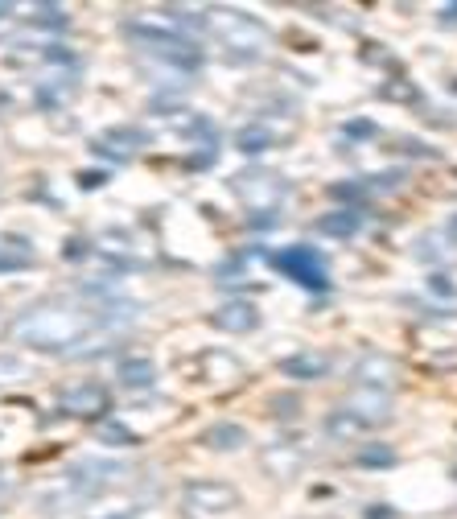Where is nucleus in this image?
Wrapping results in <instances>:
<instances>
[{"mask_svg": "<svg viewBox=\"0 0 457 519\" xmlns=\"http://www.w3.org/2000/svg\"><path fill=\"white\" fill-rule=\"evenodd\" d=\"M136 318V305L103 301L99 293H75V297H46L29 305L13 322V338L21 346L46 355H75L79 346H91L108 338L116 326Z\"/></svg>", "mask_w": 457, "mask_h": 519, "instance_id": "f257e3e1", "label": "nucleus"}, {"mask_svg": "<svg viewBox=\"0 0 457 519\" xmlns=\"http://www.w3.org/2000/svg\"><path fill=\"white\" fill-rule=\"evenodd\" d=\"M128 482V466L124 462H112V458H83L75 466H66L62 474V487L46 499L50 511H62V507H79V503H91L99 495H112L116 487Z\"/></svg>", "mask_w": 457, "mask_h": 519, "instance_id": "f03ea898", "label": "nucleus"}, {"mask_svg": "<svg viewBox=\"0 0 457 519\" xmlns=\"http://www.w3.org/2000/svg\"><path fill=\"white\" fill-rule=\"evenodd\" d=\"M202 25L210 29V38H215L227 50V58H235V62H252L268 50V29L243 9H210L202 17Z\"/></svg>", "mask_w": 457, "mask_h": 519, "instance_id": "7ed1b4c3", "label": "nucleus"}, {"mask_svg": "<svg viewBox=\"0 0 457 519\" xmlns=\"http://www.w3.org/2000/svg\"><path fill=\"white\" fill-rule=\"evenodd\" d=\"M124 33L132 38V46L140 50V54H149V58H157V62H165V66H178V71H198L202 66V50L190 42V38H182V33H169V29H153V25H124Z\"/></svg>", "mask_w": 457, "mask_h": 519, "instance_id": "20e7f679", "label": "nucleus"}, {"mask_svg": "<svg viewBox=\"0 0 457 519\" xmlns=\"http://www.w3.org/2000/svg\"><path fill=\"white\" fill-rule=\"evenodd\" d=\"M231 194H235L243 206H248V211L272 219V211L280 206V198H285V178H280V173H272V169H264V165L239 169L235 178H231Z\"/></svg>", "mask_w": 457, "mask_h": 519, "instance_id": "39448f33", "label": "nucleus"}, {"mask_svg": "<svg viewBox=\"0 0 457 519\" xmlns=\"http://www.w3.org/2000/svg\"><path fill=\"white\" fill-rule=\"evenodd\" d=\"M243 499L231 482H219V478H194L182 487V507L190 515H227L235 511Z\"/></svg>", "mask_w": 457, "mask_h": 519, "instance_id": "423d86ee", "label": "nucleus"}, {"mask_svg": "<svg viewBox=\"0 0 457 519\" xmlns=\"http://www.w3.org/2000/svg\"><path fill=\"white\" fill-rule=\"evenodd\" d=\"M272 264H276V272H285L301 289H313V293L330 289V268H326L322 252H313V248H285Z\"/></svg>", "mask_w": 457, "mask_h": 519, "instance_id": "0eeeda50", "label": "nucleus"}, {"mask_svg": "<svg viewBox=\"0 0 457 519\" xmlns=\"http://www.w3.org/2000/svg\"><path fill=\"white\" fill-rule=\"evenodd\" d=\"M108 408H112V396H108L103 384H75V388H66L58 396V412L79 417V421H99Z\"/></svg>", "mask_w": 457, "mask_h": 519, "instance_id": "6e6552de", "label": "nucleus"}, {"mask_svg": "<svg viewBox=\"0 0 457 519\" xmlns=\"http://www.w3.org/2000/svg\"><path fill=\"white\" fill-rule=\"evenodd\" d=\"M338 408H346L350 417H359L367 429H383V425L392 421V412H396L392 392H375V388H355Z\"/></svg>", "mask_w": 457, "mask_h": 519, "instance_id": "1a4fd4ad", "label": "nucleus"}, {"mask_svg": "<svg viewBox=\"0 0 457 519\" xmlns=\"http://www.w3.org/2000/svg\"><path fill=\"white\" fill-rule=\"evenodd\" d=\"M400 379V367L392 355H379V351H367L359 363H355V388H375V392H392Z\"/></svg>", "mask_w": 457, "mask_h": 519, "instance_id": "9d476101", "label": "nucleus"}, {"mask_svg": "<svg viewBox=\"0 0 457 519\" xmlns=\"http://www.w3.org/2000/svg\"><path fill=\"white\" fill-rule=\"evenodd\" d=\"M145 145H149V132H145V128H132V124L108 128V132L95 136V153L112 157V161H128V157H136Z\"/></svg>", "mask_w": 457, "mask_h": 519, "instance_id": "9b49d317", "label": "nucleus"}, {"mask_svg": "<svg viewBox=\"0 0 457 519\" xmlns=\"http://www.w3.org/2000/svg\"><path fill=\"white\" fill-rule=\"evenodd\" d=\"M210 326L223 330V334H252L260 326V309L252 301H227L210 314Z\"/></svg>", "mask_w": 457, "mask_h": 519, "instance_id": "f8f14e48", "label": "nucleus"}, {"mask_svg": "<svg viewBox=\"0 0 457 519\" xmlns=\"http://www.w3.org/2000/svg\"><path fill=\"white\" fill-rule=\"evenodd\" d=\"M280 371H285L289 379H326L330 375V355H322V351H297V355H289L285 363H280Z\"/></svg>", "mask_w": 457, "mask_h": 519, "instance_id": "ddd939ff", "label": "nucleus"}, {"mask_svg": "<svg viewBox=\"0 0 457 519\" xmlns=\"http://www.w3.org/2000/svg\"><path fill=\"white\" fill-rule=\"evenodd\" d=\"M202 445L219 449V454H227V449H243V445H248V429H243V425H231V421L210 425V429L202 433Z\"/></svg>", "mask_w": 457, "mask_h": 519, "instance_id": "4468645a", "label": "nucleus"}, {"mask_svg": "<svg viewBox=\"0 0 457 519\" xmlns=\"http://www.w3.org/2000/svg\"><path fill=\"white\" fill-rule=\"evenodd\" d=\"M116 375H120L124 388H136V392H140V388H153L157 367H153L145 355H136V359H120V371H116Z\"/></svg>", "mask_w": 457, "mask_h": 519, "instance_id": "2eb2a0df", "label": "nucleus"}, {"mask_svg": "<svg viewBox=\"0 0 457 519\" xmlns=\"http://www.w3.org/2000/svg\"><path fill=\"white\" fill-rule=\"evenodd\" d=\"M326 433H330L334 441H359V437H367L371 429H367L359 417H350L346 408H334L330 417H326Z\"/></svg>", "mask_w": 457, "mask_h": 519, "instance_id": "dca6fc26", "label": "nucleus"}, {"mask_svg": "<svg viewBox=\"0 0 457 519\" xmlns=\"http://www.w3.org/2000/svg\"><path fill=\"white\" fill-rule=\"evenodd\" d=\"M301 462H305V454H297L293 441H280V445H272L268 454H264V466H268V470H276L280 478H293Z\"/></svg>", "mask_w": 457, "mask_h": 519, "instance_id": "f3484780", "label": "nucleus"}, {"mask_svg": "<svg viewBox=\"0 0 457 519\" xmlns=\"http://www.w3.org/2000/svg\"><path fill=\"white\" fill-rule=\"evenodd\" d=\"M359 227H363V211H334V215H326V219L318 223L322 235H338V239L355 235Z\"/></svg>", "mask_w": 457, "mask_h": 519, "instance_id": "a211bd4d", "label": "nucleus"}, {"mask_svg": "<svg viewBox=\"0 0 457 519\" xmlns=\"http://www.w3.org/2000/svg\"><path fill=\"white\" fill-rule=\"evenodd\" d=\"M33 264V252L21 244V239H0V272H17V268H29Z\"/></svg>", "mask_w": 457, "mask_h": 519, "instance_id": "6ab92c4d", "label": "nucleus"}, {"mask_svg": "<svg viewBox=\"0 0 457 519\" xmlns=\"http://www.w3.org/2000/svg\"><path fill=\"white\" fill-rule=\"evenodd\" d=\"M235 145H239V153H264V149L272 145V132H268L264 124H256V128H243Z\"/></svg>", "mask_w": 457, "mask_h": 519, "instance_id": "aec40b11", "label": "nucleus"}, {"mask_svg": "<svg viewBox=\"0 0 457 519\" xmlns=\"http://www.w3.org/2000/svg\"><path fill=\"white\" fill-rule=\"evenodd\" d=\"M359 466H396V449L392 445H363L359 449Z\"/></svg>", "mask_w": 457, "mask_h": 519, "instance_id": "412c9836", "label": "nucleus"}, {"mask_svg": "<svg viewBox=\"0 0 457 519\" xmlns=\"http://www.w3.org/2000/svg\"><path fill=\"white\" fill-rule=\"evenodd\" d=\"M25 375H29V367H25L21 359L0 355V388H5V384H17V379H25Z\"/></svg>", "mask_w": 457, "mask_h": 519, "instance_id": "4be33fe9", "label": "nucleus"}, {"mask_svg": "<svg viewBox=\"0 0 457 519\" xmlns=\"http://www.w3.org/2000/svg\"><path fill=\"white\" fill-rule=\"evenodd\" d=\"M99 437H103V441H116V445H136V433H128V429H120V425H103Z\"/></svg>", "mask_w": 457, "mask_h": 519, "instance_id": "5701e85b", "label": "nucleus"}, {"mask_svg": "<svg viewBox=\"0 0 457 519\" xmlns=\"http://www.w3.org/2000/svg\"><path fill=\"white\" fill-rule=\"evenodd\" d=\"M38 25H46V29H66V13L62 9H38Z\"/></svg>", "mask_w": 457, "mask_h": 519, "instance_id": "b1692460", "label": "nucleus"}, {"mask_svg": "<svg viewBox=\"0 0 457 519\" xmlns=\"http://www.w3.org/2000/svg\"><path fill=\"white\" fill-rule=\"evenodd\" d=\"M383 95H388V99H412L416 91L412 87H383Z\"/></svg>", "mask_w": 457, "mask_h": 519, "instance_id": "393cba45", "label": "nucleus"}, {"mask_svg": "<svg viewBox=\"0 0 457 519\" xmlns=\"http://www.w3.org/2000/svg\"><path fill=\"white\" fill-rule=\"evenodd\" d=\"M429 285H433V289H437L441 297H449V293H453V285L445 281V276H429Z\"/></svg>", "mask_w": 457, "mask_h": 519, "instance_id": "a878e982", "label": "nucleus"}, {"mask_svg": "<svg viewBox=\"0 0 457 519\" xmlns=\"http://www.w3.org/2000/svg\"><path fill=\"white\" fill-rule=\"evenodd\" d=\"M367 519H396V511L379 503V507H371V511H367Z\"/></svg>", "mask_w": 457, "mask_h": 519, "instance_id": "bb28decb", "label": "nucleus"}, {"mask_svg": "<svg viewBox=\"0 0 457 519\" xmlns=\"http://www.w3.org/2000/svg\"><path fill=\"white\" fill-rule=\"evenodd\" d=\"M87 190H95V186H103V182H108V178H103V173H83V178H79Z\"/></svg>", "mask_w": 457, "mask_h": 519, "instance_id": "cd10ccee", "label": "nucleus"}, {"mask_svg": "<svg viewBox=\"0 0 457 519\" xmlns=\"http://www.w3.org/2000/svg\"><path fill=\"white\" fill-rule=\"evenodd\" d=\"M346 132H350V136H371V132H375V124H367V120H363V124H350Z\"/></svg>", "mask_w": 457, "mask_h": 519, "instance_id": "c85d7f7f", "label": "nucleus"}, {"mask_svg": "<svg viewBox=\"0 0 457 519\" xmlns=\"http://www.w3.org/2000/svg\"><path fill=\"white\" fill-rule=\"evenodd\" d=\"M13 487V478H9V466H0V495H5Z\"/></svg>", "mask_w": 457, "mask_h": 519, "instance_id": "c756f323", "label": "nucleus"}, {"mask_svg": "<svg viewBox=\"0 0 457 519\" xmlns=\"http://www.w3.org/2000/svg\"><path fill=\"white\" fill-rule=\"evenodd\" d=\"M445 21H457V5H449V9H445Z\"/></svg>", "mask_w": 457, "mask_h": 519, "instance_id": "7c9ffc66", "label": "nucleus"}, {"mask_svg": "<svg viewBox=\"0 0 457 519\" xmlns=\"http://www.w3.org/2000/svg\"><path fill=\"white\" fill-rule=\"evenodd\" d=\"M13 13V5H0V17H9Z\"/></svg>", "mask_w": 457, "mask_h": 519, "instance_id": "2f4dec72", "label": "nucleus"}, {"mask_svg": "<svg viewBox=\"0 0 457 519\" xmlns=\"http://www.w3.org/2000/svg\"><path fill=\"white\" fill-rule=\"evenodd\" d=\"M108 519H132V515H108Z\"/></svg>", "mask_w": 457, "mask_h": 519, "instance_id": "473e14b6", "label": "nucleus"}, {"mask_svg": "<svg viewBox=\"0 0 457 519\" xmlns=\"http://www.w3.org/2000/svg\"><path fill=\"white\" fill-rule=\"evenodd\" d=\"M453 231H457V223H453Z\"/></svg>", "mask_w": 457, "mask_h": 519, "instance_id": "72a5a7b5", "label": "nucleus"}]
</instances>
